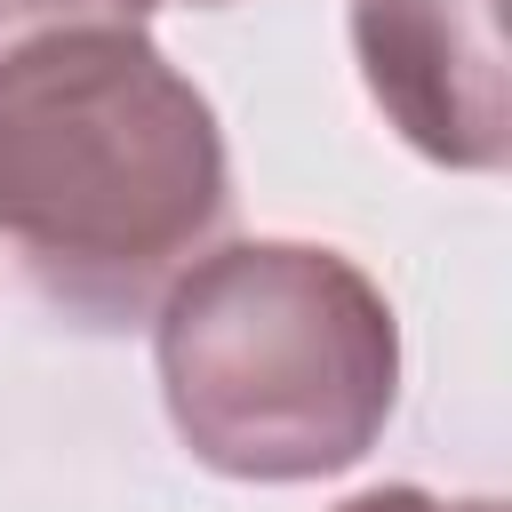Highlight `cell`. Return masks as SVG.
<instances>
[{
	"label": "cell",
	"instance_id": "6da1fadb",
	"mask_svg": "<svg viewBox=\"0 0 512 512\" xmlns=\"http://www.w3.org/2000/svg\"><path fill=\"white\" fill-rule=\"evenodd\" d=\"M232 208L216 104L144 24L0 48V248L88 336L144 328Z\"/></svg>",
	"mask_w": 512,
	"mask_h": 512
},
{
	"label": "cell",
	"instance_id": "7a4b0ae2",
	"mask_svg": "<svg viewBox=\"0 0 512 512\" xmlns=\"http://www.w3.org/2000/svg\"><path fill=\"white\" fill-rule=\"evenodd\" d=\"M152 368L192 464L288 488L384 440L400 408V320L344 248L224 240L160 296Z\"/></svg>",
	"mask_w": 512,
	"mask_h": 512
},
{
	"label": "cell",
	"instance_id": "3957f363",
	"mask_svg": "<svg viewBox=\"0 0 512 512\" xmlns=\"http://www.w3.org/2000/svg\"><path fill=\"white\" fill-rule=\"evenodd\" d=\"M352 56L384 120L440 168L488 176L512 152L496 0H352Z\"/></svg>",
	"mask_w": 512,
	"mask_h": 512
},
{
	"label": "cell",
	"instance_id": "277c9868",
	"mask_svg": "<svg viewBox=\"0 0 512 512\" xmlns=\"http://www.w3.org/2000/svg\"><path fill=\"white\" fill-rule=\"evenodd\" d=\"M88 24H144V0H0V48L88 32Z\"/></svg>",
	"mask_w": 512,
	"mask_h": 512
},
{
	"label": "cell",
	"instance_id": "5b68a950",
	"mask_svg": "<svg viewBox=\"0 0 512 512\" xmlns=\"http://www.w3.org/2000/svg\"><path fill=\"white\" fill-rule=\"evenodd\" d=\"M336 512H504V504H496V496H432V488L392 480V488H368V496H352V504H336Z\"/></svg>",
	"mask_w": 512,
	"mask_h": 512
},
{
	"label": "cell",
	"instance_id": "8992f818",
	"mask_svg": "<svg viewBox=\"0 0 512 512\" xmlns=\"http://www.w3.org/2000/svg\"><path fill=\"white\" fill-rule=\"evenodd\" d=\"M152 8H232V0H144V16Z\"/></svg>",
	"mask_w": 512,
	"mask_h": 512
}]
</instances>
